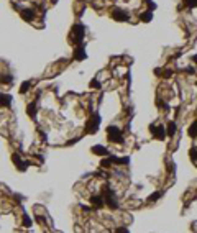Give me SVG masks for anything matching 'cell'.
Instances as JSON below:
<instances>
[{
	"label": "cell",
	"instance_id": "obj_7",
	"mask_svg": "<svg viewBox=\"0 0 197 233\" xmlns=\"http://www.w3.org/2000/svg\"><path fill=\"white\" fill-rule=\"evenodd\" d=\"M74 58H76V59H79V61L85 58V51H84V48H82V46H79V48L74 51Z\"/></svg>",
	"mask_w": 197,
	"mask_h": 233
},
{
	"label": "cell",
	"instance_id": "obj_8",
	"mask_svg": "<svg viewBox=\"0 0 197 233\" xmlns=\"http://www.w3.org/2000/svg\"><path fill=\"white\" fill-rule=\"evenodd\" d=\"M140 20H141V21H151V20H153V13H151V10L143 12L141 15H140Z\"/></svg>",
	"mask_w": 197,
	"mask_h": 233
},
{
	"label": "cell",
	"instance_id": "obj_20",
	"mask_svg": "<svg viewBox=\"0 0 197 233\" xmlns=\"http://www.w3.org/2000/svg\"><path fill=\"white\" fill-rule=\"evenodd\" d=\"M90 87H100V84L97 80H92V82H90Z\"/></svg>",
	"mask_w": 197,
	"mask_h": 233
},
{
	"label": "cell",
	"instance_id": "obj_21",
	"mask_svg": "<svg viewBox=\"0 0 197 233\" xmlns=\"http://www.w3.org/2000/svg\"><path fill=\"white\" fill-rule=\"evenodd\" d=\"M192 61H194V63L197 64V54H195V56H192Z\"/></svg>",
	"mask_w": 197,
	"mask_h": 233
},
{
	"label": "cell",
	"instance_id": "obj_19",
	"mask_svg": "<svg viewBox=\"0 0 197 233\" xmlns=\"http://www.w3.org/2000/svg\"><path fill=\"white\" fill-rule=\"evenodd\" d=\"M23 223H25V225H26V227H30V225H31V222H30V218H28L26 215H25V217H23Z\"/></svg>",
	"mask_w": 197,
	"mask_h": 233
},
{
	"label": "cell",
	"instance_id": "obj_9",
	"mask_svg": "<svg viewBox=\"0 0 197 233\" xmlns=\"http://www.w3.org/2000/svg\"><path fill=\"white\" fill-rule=\"evenodd\" d=\"M166 133H167V135H169V136H172V135H174V133H176V123H174V122H169V123H167Z\"/></svg>",
	"mask_w": 197,
	"mask_h": 233
},
{
	"label": "cell",
	"instance_id": "obj_6",
	"mask_svg": "<svg viewBox=\"0 0 197 233\" xmlns=\"http://www.w3.org/2000/svg\"><path fill=\"white\" fill-rule=\"evenodd\" d=\"M33 17H35V13H33V10H22V18L26 21H31Z\"/></svg>",
	"mask_w": 197,
	"mask_h": 233
},
{
	"label": "cell",
	"instance_id": "obj_2",
	"mask_svg": "<svg viewBox=\"0 0 197 233\" xmlns=\"http://www.w3.org/2000/svg\"><path fill=\"white\" fill-rule=\"evenodd\" d=\"M107 133H108V138L112 141H117V143H122V131L118 130L117 126H108V130H107Z\"/></svg>",
	"mask_w": 197,
	"mask_h": 233
},
{
	"label": "cell",
	"instance_id": "obj_15",
	"mask_svg": "<svg viewBox=\"0 0 197 233\" xmlns=\"http://www.w3.org/2000/svg\"><path fill=\"white\" fill-rule=\"evenodd\" d=\"M0 82H8V84H10L12 77H10V76H0Z\"/></svg>",
	"mask_w": 197,
	"mask_h": 233
},
{
	"label": "cell",
	"instance_id": "obj_10",
	"mask_svg": "<svg viewBox=\"0 0 197 233\" xmlns=\"http://www.w3.org/2000/svg\"><path fill=\"white\" fill-rule=\"evenodd\" d=\"M92 204H94L95 207H102L105 202H104V199L100 197V196H99V197H97V196H94V197H92Z\"/></svg>",
	"mask_w": 197,
	"mask_h": 233
},
{
	"label": "cell",
	"instance_id": "obj_16",
	"mask_svg": "<svg viewBox=\"0 0 197 233\" xmlns=\"http://www.w3.org/2000/svg\"><path fill=\"white\" fill-rule=\"evenodd\" d=\"M160 197H161V192H155V194H153V196H151L150 199H148V200H150V202H153V200H158Z\"/></svg>",
	"mask_w": 197,
	"mask_h": 233
},
{
	"label": "cell",
	"instance_id": "obj_5",
	"mask_svg": "<svg viewBox=\"0 0 197 233\" xmlns=\"http://www.w3.org/2000/svg\"><path fill=\"white\" fill-rule=\"evenodd\" d=\"M99 123H100V117H99V115H94V117L87 122V131H89V133H94L95 130H97Z\"/></svg>",
	"mask_w": 197,
	"mask_h": 233
},
{
	"label": "cell",
	"instance_id": "obj_1",
	"mask_svg": "<svg viewBox=\"0 0 197 233\" xmlns=\"http://www.w3.org/2000/svg\"><path fill=\"white\" fill-rule=\"evenodd\" d=\"M82 36H84V26L82 25L73 26V31H71V43L81 45V43H82Z\"/></svg>",
	"mask_w": 197,
	"mask_h": 233
},
{
	"label": "cell",
	"instance_id": "obj_13",
	"mask_svg": "<svg viewBox=\"0 0 197 233\" xmlns=\"http://www.w3.org/2000/svg\"><path fill=\"white\" fill-rule=\"evenodd\" d=\"M184 5L187 8H194V7H197V0H184Z\"/></svg>",
	"mask_w": 197,
	"mask_h": 233
},
{
	"label": "cell",
	"instance_id": "obj_12",
	"mask_svg": "<svg viewBox=\"0 0 197 233\" xmlns=\"http://www.w3.org/2000/svg\"><path fill=\"white\" fill-rule=\"evenodd\" d=\"M92 153H95V154H107V150H105L104 146H94Z\"/></svg>",
	"mask_w": 197,
	"mask_h": 233
},
{
	"label": "cell",
	"instance_id": "obj_18",
	"mask_svg": "<svg viewBox=\"0 0 197 233\" xmlns=\"http://www.w3.org/2000/svg\"><path fill=\"white\" fill-rule=\"evenodd\" d=\"M115 233H130L127 228H123V227H120V228H117V230H115Z\"/></svg>",
	"mask_w": 197,
	"mask_h": 233
},
{
	"label": "cell",
	"instance_id": "obj_17",
	"mask_svg": "<svg viewBox=\"0 0 197 233\" xmlns=\"http://www.w3.org/2000/svg\"><path fill=\"white\" fill-rule=\"evenodd\" d=\"M30 85H31V82H25V84L22 85V90H20V92H23V94L28 92V87H30Z\"/></svg>",
	"mask_w": 197,
	"mask_h": 233
},
{
	"label": "cell",
	"instance_id": "obj_22",
	"mask_svg": "<svg viewBox=\"0 0 197 233\" xmlns=\"http://www.w3.org/2000/svg\"><path fill=\"white\" fill-rule=\"evenodd\" d=\"M0 103H2V102H0Z\"/></svg>",
	"mask_w": 197,
	"mask_h": 233
},
{
	"label": "cell",
	"instance_id": "obj_3",
	"mask_svg": "<svg viewBox=\"0 0 197 233\" xmlns=\"http://www.w3.org/2000/svg\"><path fill=\"white\" fill-rule=\"evenodd\" d=\"M151 133L155 135V138H158V140H164V136L167 135L164 126H156V125H151Z\"/></svg>",
	"mask_w": 197,
	"mask_h": 233
},
{
	"label": "cell",
	"instance_id": "obj_4",
	"mask_svg": "<svg viewBox=\"0 0 197 233\" xmlns=\"http://www.w3.org/2000/svg\"><path fill=\"white\" fill-rule=\"evenodd\" d=\"M112 18L117 21H125V20H128V13L125 10H120V8H115L112 12Z\"/></svg>",
	"mask_w": 197,
	"mask_h": 233
},
{
	"label": "cell",
	"instance_id": "obj_14",
	"mask_svg": "<svg viewBox=\"0 0 197 233\" xmlns=\"http://www.w3.org/2000/svg\"><path fill=\"white\" fill-rule=\"evenodd\" d=\"M189 154H191V159H192V161H197V148H195V146H194V148H191Z\"/></svg>",
	"mask_w": 197,
	"mask_h": 233
},
{
	"label": "cell",
	"instance_id": "obj_11",
	"mask_svg": "<svg viewBox=\"0 0 197 233\" xmlns=\"http://www.w3.org/2000/svg\"><path fill=\"white\" fill-rule=\"evenodd\" d=\"M189 135H191L192 138H195V136H197V120L189 126Z\"/></svg>",
	"mask_w": 197,
	"mask_h": 233
}]
</instances>
